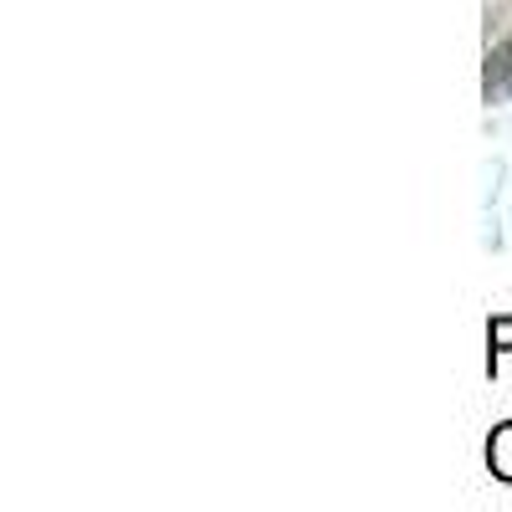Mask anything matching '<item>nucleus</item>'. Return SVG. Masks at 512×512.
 <instances>
[{
    "label": "nucleus",
    "mask_w": 512,
    "mask_h": 512,
    "mask_svg": "<svg viewBox=\"0 0 512 512\" xmlns=\"http://www.w3.org/2000/svg\"><path fill=\"white\" fill-rule=\"evenodd\" d=\"M507 98H512V36L497 41L482 67V103H507Z\"/></svg>",
    "instance_id": "nucleus-1"
},
{
    "label": "nucleus",
    "mask_w": 512,
    "mask_h": 512,
    "mask_svg": "<svg viewBox=\"0 0 512 512\" xmlns=\"http://www.w3.org/2000/svg\"><path fill=\"white\" fill-rule=\"evenodd\" d=\"M487 472L512 487V420H502L497 431L487 436Z\"/></svg>",
    "instance_id": "nucleus-2"
},
{
    "label": "nucleus",
    "mask_w": 512,
    "mask_h": 512,
    "mask_svg": "<svg viewBox=\"0 0 512 512\" xmlns=\"http://www.w3.org/2000/svg\"><path fill=\"white\" fill-rule=\"evenodd\" d=\"M502 354H512V313H497L487 323V374H497Z\"/></svg>",
    "instance_id": "nucleus-3"
}]
</instances>
